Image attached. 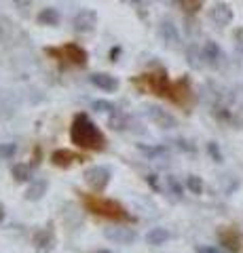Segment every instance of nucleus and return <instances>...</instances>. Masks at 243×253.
I'll return each mask as SVG.
<instances>
[{"mask_svg":"<svg viewBox=\"0 0 243 253\" xmlns=\"http://www.w3.org/2000/svg\"><path fill=\"white\" fill-rule=\"evenodd\" d=\"M186 188L191 190L193 194H201V192H203V181H201V177H197V175H188V179H186Z\"/></svg>","mask_w":243,"mask_h":253,"instance_id":"4468645a","label":"nucleus"},{"mask_svg":"<svg viewBox=\"0 0 243 253\" xmlns=\"http://www.w3.org/2000/svg\"><path fill=\"white\" fill-rule=\"evenodd\" d=\"M47 188H49V184H47V179H36L30 184V188L26 190V199L28 201H41L43 194H47Z\"/></svg>","mask_w":243,"mask_h":253,"instance_id":"9d476101","label":"nucleus"},{"mask_svg":"<svg viewBox=\"0 0 243 253\" xmlns=\"http://www.w3.org/2000/svg\"><path fill=\"white\" fill-rule=\"evenodd\" d=\"M110 175H112L110 169L104 167V165H93V167H89L87 171L83 173L85 184H87L93 192H97V194H101L108 188V184H110Z\"/></svg>","mask_w":243,"mask_h":253,"instance_id":"39448f33","label":"nucleus"},{"mask_svg":"<svg viewBox=\"0 0 243 253\" xmlns=\"http://www.w3.org/2000/svg\"><path fill=\"white\" fill-rule=\"evenodd\" d=\"M83 161H87V158H85L83 154L72 152V150H55V152L51 154V163L59 169H70L72 165L83 163Z\"/></svg>","mask_w":243,"mask_h":253,"instance_id":"423d86ee","label":"nucleus"},{"mask_svg":"<svg viewBox=\"0 0 243 253\" xmlns=\"http://www.w3.org/2000/svg\"><path fill=\"white\" fill-rule=\"evenodd\" d=\"M93 108H96L97 112H114V110H116L112 104H108V101H96Z\"/></svg>","mask_w":243,"mask_h":253,"instance_id":"f3484780","label":"nucleus"},{"mask_svg":"<svg viewBox=\"0 0 243 253\" xmlns=\"http://www.w3.org/2000/svg\"><path fill=\"white\" fill-rule=\"evenodd\" d=\"M207 152L216 163H222V152H220V148H218L216 144H207Z\"/></svg>","mask_w":243,"mask_h":253,"instance_id":"dca6fc26","label":"nucleus"},{"mask_svg":"<svg viewBox=\"0 0 243 253\" xmlns=\"http://www.w3.org/2000/svg\"><path fill=\"white\" fill-rule=\"evenodd\" d=\"M197 253H220V251H218L216 247H209V245H199Z\"/></svg>","mask_w":243,"mask_h":253,"instance_id":"412c9836","label":"nucleus"},{"mask_svg":"<svg viewBox=\"0 0 243 253\" xmlns=\"http://www.w3.org/2000/svg\"><path fill=\"white\" fill-rule=\"evenodd\" d=\"M2 219H4V209L0 207V221H2Z\"/></svg>","mask_w":243,"mask_h":253,"instance_id":"4be33fe9","label":"nucleus"},{"mask_svg":"<svg viewBox=\"0 0 243 253\" xmlns=\"http://www.w3.org/2000/svg\"><path fill=\"white\" fill-rule=\"evenodd\" d=\"M93 253H110V251H106V249H97V251H93Z\"/></svg>","mask_w":243,"mask_h":253,"instance_id":"5701e85b","label":"nucleus"},{"mask_svg":"<svg viewBox=\"0 0 243 253\" xmlns=\"http://www.w3.org/2000/svg\"><path fill=\"white\" fill-rule=\"evenodd\" d=\"M182 4H184V9L186 11H191V13H194L201 6V0H182Z\"/></svg>","mask_w":243,"mask_h":253,"instance_id":"6ab92c4d","label":"nucleus"},{"mask_svg":"<svg viewBox=\"0 0 243 253\" xmlns=\"http://www.w3.org/2000/svg\"><path fill=\"white\" fill-rule=\"evenodd\" d=\"M136 86H140L146 93H154L159 97H167L176 104H186L191 89H188L186 81H178V83H169L165 72H146L142 76L136 78Z\"/></svg>","mask_w":243,"mask_h":253,"instance_id":"f257e3e1","label":"nucleus"},{"mask_svg":"<svg viewBox=\"0 0 243 253\" xmlns=\"http://www.w3.org/2000/svg\"><path fill=\"white\" fill-rule=\"evenodd\" d=\"M220 243H222V247L226 249V251H231V253H237L239 249H241V245H239V234L235 232V230H220Z\"/></svg>","mask_w":243,"mask_h":253,"instance_id":"1a4fd4ad","label":"nucleus"},{"mask_svg":"<svg viewBox=\"0 0 243 253\" xmlns=\"http://www.w3.org/2000/svg\"><path fill=\"white\" fill-rule=\"evenodd\" d=\"M146 241H148V245H152V247H161V245H165L169 241V232L165 228H152V230L146 234Z\"/></svg>","mask_w":243,"mask_h":253,"instance_id":"9b49d317","label":"nucleus"},{"mask_svg":"<svg viewBox=\"0 0 243 253\" xmlns=\"http://www.w3.org/2000/svg\"><path fill=\"white\" fill-rule=\"evenodd\" d=\"M104 234L108 241H114L116 245H131L138 239L136 230H131V228H106Z\"/></svg>","mask_w":243,"mask_h":253,"instance_id":"0eeeda50","label":"nucleus"},{"mask_svg":"<svg viewBox=\"0 0 243 253\" xmlns=\"http://www.w3.org/2000/svg\"><path fill=\"white\" fill-rule=\"evenodd\" d=\"M83 203H85V207H87V211L96 213V215H101L106 219H114V221H129L127 211L114 201L101 199L97 194H89L83 199Z\"/></svg>","mask_w":243,"mask_h":253,"instance_id":"7ed1b4c3","label":"nucleus"},{"mask_svg":"<svg viewBox=\"0 0 243 253\" xmlns=\"http://www.w3.org/2000/svg\"><path fill=\"white\" fill-rule=\"evenodd\" d=\"M70 139L76 148L93 150V152H101L106 148L104 133L97 129V125L91 121L87 114H76L72 126H70Z\"/></svg>","mask_w":243,"mask_h":253,"instance_id":"f03ea898","label":"nucleus"},{"mask_svg":"<svg viewBox=\"0 0 243 253\" xmlns=\"http://www.w3.org/2000/svg\"><path fill=\"white\" fill-rule=\"evenodd\" d=\"M11 173H13V177L17 179V181H28L30 179V167L28 165H13V169H11Z\"/></svg>","mask_w":243,"mask_h":253,"instance_id":"ddd939ff","label":"nucleus"},{"mask_svg":"<svg viewBox=\"0 0 243 253\" xmlns=\"http://www.w3.org/2000/svg\"><path fill=\"white\" fill-rule=\"evenodd\" d=\"M47 53L53 55L55 59L70 63V66H76V68H83L87 66V51L83 46H78L74 42H68V44H61L57 49H47Z\"/></svg>","mask_w":243,"mask_h":253,"instance_id":"20e7f679","label":"nucleus"},{"mask_svg":"<svg viewBox=\"0 0 243 253\" xmlns=\"http://www.w3.org/2000/svg\"><path fill=\"white\" fill-rule=\"evenodd\" d=\"M140 150H142L146 156H161V154H165V150H163V148H144V146H140Z\"/></svg>","mask_w":243,"mask_h":253,"instance_id":"a211bd4d","label":"nucleus"},{"mask_svg":"<svg viewBox=\"0 0 243 253\" xmlns=\"http://www.w3.org/2000/svg\"><path fill=\"white\" fill-rule=\"evenodd\" d=\"M148 110H150V112H148V114H150V118L159 126H163V129H174V126L178 125L176 118L171 114H167L165 110H161V108H148Z\"/></svg>","mask_w":243,"mask_h":253,"instance_id":"6e6552de","label":"nucleus"},{"mask_svg":"<svg viewBox=\"0 0 243 253\" xmlns=\"http://www.w3.org/2000/svg\"><path fill=\"white\" fill-rule=\"evenodd\" d=\"M167 184H169L171 190H174V194H182V186L178 184V179H176V177H167Z\"/></svg>","mask_w":243,"mask_h":253,"instance_id":"aec40b11","label":"nucleus"},{"mask_svg":"<svg viewBox=\"0 0 243 253\" xmlns=\"http://www.w3.org/2000/svg\"><path fill=\"white\" fill-rule=\"evenodd\" d=\"M15 152H17V146L15 144H0V158L9 161V158L15 156Z\"/></svg>","mask_w":243,"mask_h":253,"instance_id":"2eb2a0df","label":"nucleus"},{"mask_svg":"<svg viewBox=\"0 0 243 253\" xmlns=\"http://www.w3.org/2000/svg\"><path fill=\"white\" fill-rule=\"evenodd\" d=\"M91 83L96 86H99V89H104V91H114L116 84H119L112 76H108V74H96L91 78Z\"/></svg>","mask_w":243,"mask_h":253,"instance_id":"f8f14e48","label":"nucleus"}]
</instances>
